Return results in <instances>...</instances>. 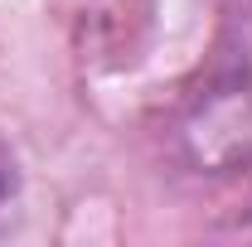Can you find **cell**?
Returning a JSON list of instances; mask_svg holds the SVG:
<instances>
[{"label":"cell","mask_w":252,"mask_h":247,"mask_svg":"<svg viewBox=\"0 0 252 247\" xmlns=\"http://www.w3.org/2000/svg\"><path fill=\"white\" fill-rule=\"evenodd\" d=\"M175 155L194 175L252 170V15H238L175 107Z\"/></svg>","instance_id":"obj_1"},{"label":"cell","mask_w":252,"mask_h":247,"mask_svg":"<svg viewBox=\"0 0 252 247\" xmlns=\"http://www.w3.org/2000/svg\"><path fill=\"white\" fill-rule=\"evenodd\" d=\"M10 194H15V155H10L5 141H0V209L10 204Z\"/></svg>","instance_id":"obj_2"}]
</instances>
